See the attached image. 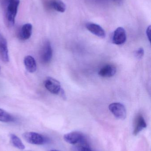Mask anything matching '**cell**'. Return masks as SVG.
I'll list each match as a JSON object with an SVG mask.
<instances>
[{"label":"cell","instance_id":"6da1fadb","mask_svg":"<svg viewBox=\"0 0 151 151\" xmlns=\"http://www.w3.org/2000/svg\"><path fill=\"white\" fill-rule=\"evenodd\" d=\"M5 6V17L8 26L14 25L15 18L17 13L18 9L19 6L20 0H4Z\"/></svg>","mask_w":151,"mask_h":151},{"label":"cell","instance_id":"7a4b0ae2","mask_svg":"<svg viewBox=\"0 0 151 151\" xmlns=\"http://www.w3.org/2000/svg\"><path fill=\"white\" fill-rule=\"evenodd\" d=\"M23 137L27 142L31 144L42 145L48 141L46 137L35 132H26L23 134Z\"/></svg>","mask_w":151,"mask_h":151},{"label":"cell","instance_id":"3957f363","mask_svg":"<svg viewBox=\"0 0 151 151\" xmlns=\"http://www.w3.org/2000/svg\"><path fill=\"white\" fill-rule=\"evenodd\" d=\"M52 47L49 41L44 42L40 52V60L43 64L49 63L52 58Z\"/></svg>","mask_w":151,"mask_h":151},{"label":"cell","instance_id":"277c9868","mask_svg":"<svg viewBox=\"0 0 151 151\" xmlns=\"http://www.w3.org/2000/svg\"><path fill=\"white\" fill-rule=\"evenodd\" d=\"M110 111L118 119L124 120L126 117V110L124 105L119 103H113L109 105Z\"/></svg>","mask_w":151,"mask_h":151},{"label":"cell","instance_id":"5b68a950","mask_svg":"<svg viewBox=\"0 0 151 151\" xmlns=\"http://www.w3.org/2000/svg\"><path fill=\"white\" fill-rule=\"evenodd\" d=\"M64 139L66 142L73 145L87 140L84 135L79 131H73L67 133L64 135Z\"/></svg>","mask_w":151,"mask_h":151},{"label":"cell","instance_id":"8992f818","mask_svg":"<svg viewBox=\"0 0 151 151\" xmlns=\"http://www.w3.org/2000/svg\"><path fill=\"white\" fill-rule=\"evenodd\" d=\"M44 86L51 93L56 95H59L63 90L60 82L52 77H48L46 79L44 82Z\"/></svg>","mask_w":151,"mask_h":151},{"label":"cell","instance_id":"52a82bcc","mask_svg":"<svg viewBox=\"0 0 151 151\" xmlns=\"http://www.w3.org/2000/svg\"><path fill=\"white\" fill-rule=\"evenodd\" d=\"M126 30L123 27H118L114 31L112 38L113 42L114 44L122 45L126 42Z\"/></svg>","mask_w":151,"mask_h":151},{"label":"cell","instance_id":"ba28073f","mask_svg":"<svg viewBox=\"0 0 151 151\" xmlns=\"http://www.w3.org/2000/svg\"><path fill=\"white\" fill-rule=\"evenodd\" d=\"M86 27L89 32L98 37L101 38H104L105 37V31L102 27L97 24L87 23L86 24Z\"/></svg>","mask_w":151,"mask_h":151},{"label":"cell","instance_id":"9c48e42d","mask_svg":"<svg viewBox=\"0 0 151 151\" xmlns=\"http://www.w3.org/2000/svg\"><path fill=\"white\" fill-rule=\"evenodd\" d=\"M146 127L147 124L142 114H138L135 119L133 134L137 135L143 129L146 128Z\"/></svg>","mask_w":151,"mask_h":151},{"label":"cell","instance_id":"30bf717a","mask_svg":"<svg viewBox=\"0 0 151 151\" xmlns=\"http://www.w3.org/2000/svg\"><path fill=\"white\" fill-rule=\"evenodd\" d=\"M0 58L5 63L9 62V51L6 39L0 34Z\"/></svg>","mask_w":151,"mask_h":151},{"label":"cell","instance_id":"8fae6325","mask_svg":"<svg viewBox=\"0 0 151 151\" xmlns=\"http://www.w3.org/2000/svg\"><path fill=\"white\" fill-rule=\"evenodd\" d=\"M33 32V26L30 23L22 26L18 33V37L22 40H28L31 37Z\"/></svg>","mask_w":151,"mask_h":151},{"label":"cell","instance_id":"7c38bea8","mask_svg":"<svg viewBox=\"0 0 151 151\" xmlns=\"http://www.w3.org/2000/svg\"><path fill=\"white\" fill-rule=\"evenodd\" d=\"M117 69L116 67L112 65L108 64L104 66L98 72V74L103 77H111L116 73Z\"/></svg>","mask_w":151,"mask_h":151},{"label":"cell","instance_id":"4fadbf2b","mask_svg":"<svg viewBox=\"0 0 151 151\" xmlns=\"http://www.w3.org/2000/svg\"><path fill=\"white\" fill-rule=\"evenodd\" d=\"M24 64L27 71L33 73L37 69L36 62L33 57L31 56H27L24 59Z\"/></svg>","mask_w":151,"mask_h":151},{"label":"cell","instance_id":"5bb4252c","mask_svg":"<svg viewBox=\"0 0 151 151\" xmlns=\"http://www.w3.org/2000/svg\"><path fill=\"white\" fill-rule=\"evenodd\" d=\"M48 4L50 7L59 12H64L66 9L65 4L61 0H51Z\"/></svg>","mask_w":151,"mask_h":151},{"label":"cell","instance_id":"9a60e30c","mask_svg":"<svg viewBox=\"0 0 151 151\" xmlns=\"http://www.w3.org/2000/svg\"><path fill=\"white\" fill-rule=\"evenodd\" d=\"M10 138L12 145L20 150H23L25 149V146L19 137H18L14 134H10Z\"/></svg>","mask_w":151,"mask_h":151},{"label":"cell","instance_id":"2e32d148","mask_svg":"<svg viewBox=\"0 0 151 151\" xmlns=\"http://www.w3.org/2000/svg\"><path fill=\"white\" fill-rule=\"evenodd\" d=\"M13 116L2 109H0V121L4 122H12L14 121Z\"/></svg>","mask_w":151,"mask_h":151},{"label":"cell","instance_id":"e0dca14e","mask_svg":"<svg viewBox=\"0 0 151 151\" xmlns=\"http://www.w3.org/2000/svg\"><path fill=\"white\" fill-rule=\"evenodd\" d=\"M135 55L137 59H141L144 55V50L142 48H140L138 49L136 51Z\"/></svg>","mask_w":151,"mask_h":151},{"label":"cell","instance_id":"ac0fdd59","mask_svg":"<svg viewBox=\"0 0 151 151\" xmlns=\"http://www.w3.org/2000/svg\"><path fill=\"white\" fill-rule=\"evenodd\" d=\"M151 26H149L146 30V35L150 42L151 41Z\"/></svg>","mask_w":151,"mask_h":151},{"label":"cell","instance_id":"d6986e66","mask_svg":"<svg viewBox=\"0 0 151 151\" xmlns=\"http://www.w3.org/2000/svg\"><path fill=\"white\" fill-rule=\"evenodd\" d=\"M80 151H94L92 150L91 149H90V146H87V147H85L84 148H82Z\"/></svg>","mask_w":151,"mask_h":151},{"label":"cell","instance_id":"ffe728a7","mask_svg":"<svg viewBox=\"0 0 151 151\" xmlns=\"http://www.w3.org/2000/svg\"><path fill=\"white\" fill-rule=\"evenodd\" d=\"M113 1H114L116 2L119 3L120 2H121V1H122V0H113Z\"/></svg>","mask_w":151,"mask_h":151},{"label":"cell","instance_id":"44dd1931","mask_svg":"<svg viewBox=\"0 0 151 151\" xmlns=\"http://www.w3.org/2000/svg\"><path fill=\"white\" fill-rule=\"evenodd\" d=\"M50 151H59L56 150H51Z\"/></svg>","mask_w":151,"mask_h":151},{"label":"cell","instance_id":"7402d4cb","mask_svg":"<svg viewBox=\"0 0 151 151\" xmlns=\"http://www.w3.org/2000/svg\"><path fill=\"white\" fill-rule=\"evenodd\" d=\"M0 70H1V68H0Z\"/></svg>","mask_w":151,"mask_h":151}]
</instances>
